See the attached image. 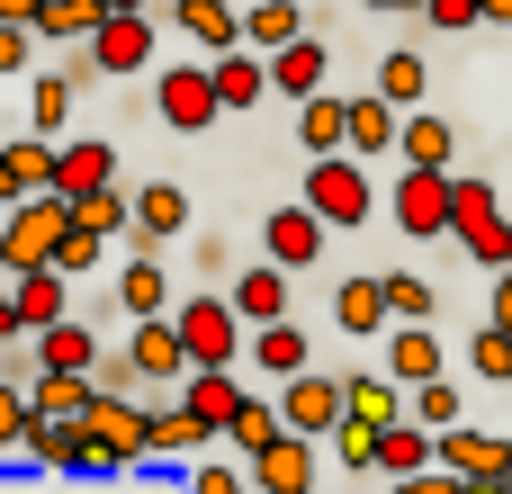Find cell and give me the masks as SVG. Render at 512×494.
Returning <instances> with one entry per match:
<instances>
[{
  "label": "cell",
  "mask_w": 512,
  "mask_h": 494,
  "mask_svg": "<svg viewBox=\"0 0 512 494\" xmlns=\"http://www.w3.org/2000/svg\"><path fill=\"white\" fill-rule=\"evenodd\" d=\"M315 90H333V54H324V36L306 27V36H288L279 54H270V99H315Z\"/></svg>",
  "instance_id": "cell-14"
},
{
  "label": "cell",
  "mask_w": 512,
  "mask_h": 494,
  "mask_svg": "<svg viewBox=\"0 0 512 494\" xmlns=\"http://www.w3.org/2000/svg\"><path fill=\"white\" fill-rule=\"evenodd\" d=\"M27 342H36V369H99V351H108V342H99L81 315L45 324V333H27Z\"/></svg>",
  "instance_id": "cell-31"
},
{
  "label": "cell",
  "mask_w": 512,
  "mask_h": 494,
  "mask_svg": "<svg viewBox=\"0 0 512 494\" xmlns=\"http://www.w3.org/2000/svg\"><path fill=\"white\" fill-rule=\"evenodd\" d=\"M99 261H108V234H99V225H81V216H72V234H63V243H54V270H63V279H90V270H99Z\"/></svg>",
  "instance_id": "cell-42"
},
{
  "label": "cell",
  "mask_w": 512,
  "mask_h": 494,
  "mask_svg": "<svg viewBox=\"0 0 512 494\" xmlns=\"http://www.w3.org/2000/svg\"><path fill=\"white\" fill-rule=\"evenodd\" d=\"M414 423H432V432H450V423H468V387L441 369V378H423L414 387Z\"/></svg>",
  "instance_id": "cell-38"
},
{
  "label": "cell",
  "mask_w": 512,
  "mask_h": 494,
  "mask_svg": "<svg viewBox=\"0 0 512 494\" xmlns=\"http://www.w3.org/2000/svg\"><path fill=\"white\" fill-rule=\"evenodd\" d=\"M486 324H504V333H512V270H495V297H486Z\"/></svg>",
  "instance_id": "cell-53"
},
{
  "label": "cell",
  "mask_w": 512,
  "mask_h": 494,
  "mask_svg": "<svg viewBox=\"0 0 512 494\" xmlns=\"http://www.w3.org/2000/svg\"><path fill=\"white\" fill-rule=\"evenodd\" d=\"M189 494H261V486H252L243 450H207V459H189Z\"/></svg>",
  "instance_id": "cell-35"
},
{
  "label": "cell",
  "mask_w": 512,
  "mask_h": 494,
  "mask_svg": "<svg viewBox=\"0 0 512 494\" xmlns=\"http://www.w3.org/2000/svg\"><path fill=\"white\" fill-rule=\"evenodd\" d=\"M225 270H234V252H225L216 234H198V279H225Z\"/></svg>",
  "instance_id": "cell-51"
},
{
  "label": "cell",
  "mask_w": 512,
  "mask_h": 494,
  "mask_svg": "<svg viewBox=\"0 0 512 494\" xmlns=\"http://www.w3.org/2000/svg\"><path fill=\"white\" fill-rule=\"evenodd\" d=\"M180 297H171V279H162V252H126V270H117V315L135 324V315H171Z\"/></svg>",
  "instance_id": "cell-26"
},
{
  "label": "cell",
  "mask_w": 512,
  "mask_h": 494,
  "mask_svg": "<svg viewBox=\"0 0 512 494\" xmlns=\"http://www.w3.org/2000/svg\"><path fill=\"white\" fill-rule=\"evenodd\" d=\"M18 288V315H27V333H45V324H63L72 315V279L45 261V270H27V279H9Z\"/></svg>",
  "instance_id": "cell-32"
},
{
  "label": "cell",
  "mask_w": 512,
  "mask_h": 494,
  "mask_svg": "<svg viewBox=\"0 0 512 494\" xmlns=\"http://www.w3.org/2000/svg\"><path fill=\"white\" fill-rule=\"evenodd\" d=\"M63 234H72V198H63V189H36V198H18V207H9V225H0V270H9V279L45 270Z\"/></svg>",
  "instance_id": "cell-2"
},
{
  "label": "cell",
  "mask_w": 512,
  "mask_h": 494,
  "mask_svg": "<svg viewBox=\"0 0 512 494\" xmlns=\"http://www.w3.org/2000/svg\"><path fill=\"white\" fill-rule=\"evenodd\" d=\"M36 45H45L36 27H18V18H0V72H27V63H36Z\"/></svg>",
  "instance_id": "cell-49"
},
{
  "label": "cell",
  "mask_w": 512,
  "mask_h": 494,
  "mask_svg": "<svg viewBox=\"0 0 512 494\" xmlns=\"http://www.w3.org/2000/svg\"><path fill=\"white\" fill-rule=\"evenodd\" d=\"M360 9H423V0H360Z\"/></svg>",
  "instance_id": "cell-56"
},
{
  "label": "cell",
  "mask_w": 512,
  "mask_h": 494,
  "mask_svg": "<svg viewBox=\"0 0 512 494\" xmlns=\"http://www.w3.org/2000/svg\"><path fill=\"white\" fill-rule=\"evenodd\" d=\"M207 63H216V99H225V117H243V108L270 99V54H261V45H234V54H207Z\"/></svg>",
  "instance_id": "cell-21"
},
{
  "label": "cell",
  "mask_w": 512,
  "mask_h": 494,
  "mask_svg": "<svg viewBox=\"0 0 512 494\" xmlns=\"http://www.w3.org/2000/svg\"><path fill=\"white\" fill-rule=\"evenodd\" d=\"M288 36H306V9H297V0H252V9H243V45L279 54Z\"/></svg>",
  "instance_id": "cell-34"
},
{
  "label": "cell",
  "mask_w": 512,
  "mask_h": 494,
  "mask_svg": "<svg viewBox=\"0 0 512 494\" xmlns=\"http://www.w3.org/2000/svg\"><path fill=\"white\" fill-rule=\"evenodd\" d=\"M90 387H99V396H126V387H144V378H135V360H126V342H117V351H99Z\"/></svg>",
  "instance_id": "cell-48"
},
{
  "label": "cell",
  "mask_w": 512,
  "mask_h": 494,
  "mask_svg": "<svg viewBox=\"0 0 512 494\" xmlns=\"http://www.w3.org/2000/svg\"><path fill=\"white\" fill-rule=\"evenodd\" d=\"M324 243H333V225H324L306 198L270 207V225H261V252H270V261H288V270H315V261H324Z\"/></svg>",
  "instance_id": "cell-12"
},
{
  "label": "cell",
  "mask_w": 512,
  "mask_h": 494,
  "mask_svg": "<svg viewBox=\"0 0 512 494\" xmlns=\"http://www.w3.org/2000/svg\"><path fill=\"white\" fill-rule=\"evenodd\" d=\"M72 99H81V81H72V72H36V81H27V117H36V135H63Z\"/></svg>",
  "instance_id": "cell-36"
},
{
  "label": "cell",
  "mask_w": 512,
  "mask_h": 494,
  "mask_svg": "<svg viewBox=\"0 0 512 494\" xmlns=\"http://www.w3.org/2000/svg\"><path fill=\"white\" fill-rule=\"evenodd\" d=\"M144 405H153V459H180V468H189V459L216 450V432L189 414V396H144Z\"/></svg>",
  "instance_id": "cell-18"
},
{
  "label": "cell",
  "mask_w": 512,
  "mask_h": 494,
  "mask_svg": "<svg viewBox=\"0 0 512 494\" xmlns=\"http://www.w3.org/2000/svg\"><path fill=\"white\" fill-rule=\"evenodd\" d=\"M378 90H387L396 108H423V90H432V72H423V54H414V45H396V54L378 63Z\"/></svg>",
  "instance_id": "cell-40"
},
{
  "label": "cell",
  "mask_w": 512,
  "mask_h": 494,
  "mask_svg": "<svg viewBox=\"0 0 512 494\" xmlns=\"http://www.w3.org/2000/svg\"><path fill=\"white\" fill-rule=\"evenodd\" d=\"M162 9V27H180L198 54H234L243 45V9L234 0H153Z\"/></svg>",
  "instance_id": "cell-15"
},
{
  "label": "cell",
  "mask_w": 512,
  "mask_h": 494,
  "mask_svg": "<svg viewBox=\"0 0 512 494\" xmlns=\"http://www.w3.org/2000/svg\"><path fill=\"white\" fill-rule=\"evenodd\" d=\"M126 360H135L144 396H180V378L198 369L189 342H180V315H135V324H126Z\"/></svg>",
  "instance_id": "cell-6"
},
{
  "label": "cell",
  "mask_w": 512,
  "mask_h": 494,
  "mask_svg": "<svg viewBox=\"0 0 512 494\" xmlns=\"http://www.w3.org/2000/svg\"><path fill=\"white\" fill-rule=\"evenodd\" d=\"M288 432V414H279V396H252L243 414H234V432H225V450H243V459H261L270 441Z\"/></svg>",
  "instance_id": "cell-37"
},
{
  "label": "cell",
  "mask_w": 512,
  "mask_h": 494,
  "mask_svg": "<svg viewBox=\"0 0 512 494\" xmlns=\"http://www.w3.org/2000/svg\"><path fill=\"white\" fill-rule=\"evenodd\" d=\"M153 108H162V126H171V135H207V126L225 117V99H216V63L198 54V63L153 72Z\"/></svg>",
  "instance_id": "cell-4"
},
{
  "label": "cell",
  "mask_w": 512,
  "mask_h": 494,
  "mask_svg": "<svg viewBox=\"0 0 512 494\" xmlns=\"http://www.w3.org/2000/svg\"><path fill=\"white\" fill-rule=\"evenodd\" d=\"M387 306H396V324H432L441 315V288L414 279V270H387Z\"/></svg>",
  "instance_id": "cell-43"
},
{
  "label": "cell",
  "mask_w": 512,
  "mask_h": 494,
  "mask_svg": "<svg viewBox=\"0 0 512 494\" xmlns=\"http://www.w3.org/2000/svg\"><path fill=\"white\" fill-rule=\"evenodd\" d=\"M441 468H450V477H512V441L477 432V423H450V432H441Z\"/></svg>",
  "instance_id": "cell-25"
},
{
  "label": "cell",
  "mask_w": 512,
  "mask_h": 494,
  "mask_svg": "<svg viewBox=\"0 0 512 494\" xmlns=\"http://www.w3.org/2000/svg\"><path fill=\"white\" fill-rule=\"evenodd\" d=\"M297 144H306V153H342V144H351V90L297 99Z\"/></svg>",
  "instance_id": "cell-28"
},
{
  "label": "cell",
  "mask_w": 512,
  "mask_h": 494,
  "mask_svg": "<svg viewBox=\"0 0 512 494\" xmlns=\"http://www.w3.org/2000/svg\"><path fill=\"white\" fill-rule=\"evenodd\" d=\"M450 198H459V171H423V162H405V180H396L387 216H396V234L432 243V234H450Z\"/></svg>",
  "instance_id": "cell-8"
},
{
  "label": "cell",
  "mask_w": 512,
  "mask_h": 494,
  "mask_svg": "<svg viewBox=\"0 0 512 494\" xmlns=\"http://www.w3.org/2000/svg\"><path fill=\"white\" fill-rule=\"evenodd\" d=\"M171 315H180V342H189L198 369H225V360H243V342H252V324H243L234 297H180Z\"/></svg>",
  "instance_id": "cell-5"
},
{
  "label": "cell",
  "mask_w": 512,
  "mask_h": 494,
  "mask_svg": "<svg viewBox=\"0 0 512 494\" xmlns=\"http://www.w3.org/2000/svg\"><path fill=\"white\" fill-rule=\"evenodd\" d=\"M288 279H297V270L261 252L252 270H234V288H225V297L243 306V324H279V315H288Z\"/></svg>",
  "instance_id": "cell-24"
},
{
  "label": "cell",
  "mask_w": 512,
  "mask_h": 494,
  "mask_svg": "<svg viewBox=\"0 0 512 494\" xmlns=\"http://www.w3.org/2000/svg\"><path fill=\"white\" fill-rule=\"evenodd\" d=\"M54 189H63V198L117 189V144H108V135H81V144H63V153H54Z\"/></svg>",
  "instance_id": "cell-23"
},
{
  "label": "cell",
  "mask_w": 512,
  "mask_h": 494,
  "mask_svg": "<svg viewBox=\"0 0 512 494\" xmlns=\"http://www.w3.org/2000/svg\"><path fill=\"white\" fill-rule=\"evenodd\" d=\"M378 360H387L405 387H423V378H441V369H450V360H441V333H432V324H387V351H378Z\"/></svg>",
  "instance_id": "cell-30"
},
{
  "label": "cell",
  "mask_w": 512,
  "mask_h": 494,
  "mask_svg": "<svg viewBox=\"0 0 512 494\" xmlns=\"http://www.w3.org/2000/svg\"><path fill=\"white\" fill-rule=\"evenodd\" d=\"M414 414V387L378 360V369H351V423H369V432H387V423H405Z\"/></svg>",
  "instance_id": "cell-17"
},
{
  "label": "cell",
  "mask_w": 512,
  "mask_h": 494,
  "mask_svg": "<svg viewBox=\"0 0 512 494\" xmlns=\"http://www.w3.org/2000/svg\"><path fill=\"white\" fill-rule=\"evenodd\" d=\"M171 234H198V225H189V189H180V180H144V189H135L126 252H162Z\"/></svg>",
  "instance_id": "cell-11"
},
{
  "label": "cell",
  "mask_w": 512,
  "mask_h": 494,
  "mask_svg": "<svg viewBox=\"0 0 512 494\" xmlns=\"http://www.w3.org/2000/svg\"><path fill=\"white\" fill-rule=\"evenodd\" d=\"M396 144H405V108H396L378 81H369V90H351V153L369 162V153H396Z\"/></svg>",
  "instance_id": "cell-22"
},
{
  "label": "cell",
  "mask_w": 512,
  "mask_h": 494,
  "mask_svg": "<svg viewBox=\"0 0 512 494\" xmlns=\"http://www.w3.org/2000/svg\"><path fill=\"white\" fill-rule=\"evenodd\" d=\"M279 414H288V432L333 441V423L351 414V369H342V378H333V369H297V378L279 387Z\"/></svg>",
  "instance_id": "cell-9"
},
{
  "label": "cell",
  "mask_w": 512,
  "mask_h": 494,
  "mask_svg": "<svg viewBox=\"0 0 512 494\" xmlns=\"http://www.w3.org/2000/svg\"><path fill=\"white\" fill-rule=\"evenodd\" d=\"M90 432H99V450H108V477L153 459V405H144V396H90Z\"/></svg>",
  "instance_id": "cell-10"
},
{
  "label": "cell",
  "mask_w": 512,
  "mask_h": 494,
  "mask_svg": "<svg viewBox=\"0 0 512 494\" xmlns=\"http://www.w3.org/2000/svg\"><path fill=\"white\" fill-rule=\"evenodd\" d=\"M297 198H306L333 234H360V225L378 216V180H369V162H351V153H315Z\"/></svg>",
  "instance_id": "cell-1"
},
{
  "label": "cell",
  "mask_w": 512,
  "mask_h": 494,
  "mask_svg": "<svg viewBox=\"0 0 512 494\" xmlns=\"http://www.w3.org/2000/svg\"><path fill=\"white\" fill-rule=\"evenodd\" d=\"M72 216H81V225H99L108 243H126V225H135V198H126V189H90V198H72Z\"/></svg>",
  "instance_id": "cell-41"
},
{
  "label": "cell",
  "mask_w": 512,
  "mask_h": 494,
  "mask_svg": "<svg viewBox=\"0 0 512 494\" xmlns=\"http://www.w3.org/2000/svg\"><path fill=\"white\" fill-rule=\"evenodd\" d=\"M459 494H512V477H459Z\"/></svg>",
  "instance_id": "cell-54"
},
{
  "label": "cell",
  "mask_w": 512,
  "mask_h": 494,
  "mask_svg": "<svg viewBox=\"0 0 512 494\" xmlns=\"http://www.w3.org/2000/svg\"><path fill=\"white\" fill-rule=\"evenodd\" d=\"M450 153H459V135H450L432 108H405V144H396V162H423V171H459Z\"/></svg>",
  "instance_id": "cell-33"
},
{
  "label": "cell",
  "mask_w": 512,
  "mask_h": 494,
  "mask_svg": "<svg viewBox=\"0 0 512 494\" xmlns=\"http://www.w3.org/2000/svg\"><path fill=\"white\" fill-rule=\"evenodd\" d=\"M450 243L477 261V270H512V216L495 207V189L477 171H459V198H450Z\"/></svg>",
  "instance_id": "cell-3"
},
{
  "label": "cell",
  "mask_w": 512,
  "mask_h": 494,
  "mask_svg": "<svg viewBox=\"0 0 512 494\" xmlns=\"http://www.w3.org/2000/svg\"><path fill=\"white\" fill-rule=\"evenodd\" d=\"M27 342V315H18V288H0V351Z\"/></svg>",
  "instance_id": "cell-52"
},
{
  "label": "cell",
  "mask_w": 512,
  "mask_h": 494,
  "mask_svg": "<svg viewBox=\"0 0 512 494\" xmlns=\"http://www.w3.org/2000/svg\"><path fill=\"white\" fill-rule=\"evenodd\" d=\"M333 324H342V333H387V324H396V306H387V279H378V270L342 279V288H333Z\"/></svg>",
  "instance_id": "cell-29"
},
{
  "label": "cell",
  "mask_w": 512,
  "mask_h": 494,
  "mask_svg": "<svg viewBox=\"0 0 512 494\" xmlns=\"http://www.w3.org/2000/svg\"><path fill=\"white\" fill-rule=\"evenodd\" d=\"M387 494H459L450 468H423V477H387Z\"/></svg>",
  "instance_id": "cell-50"
},
{
  "label": "cell",
  "mask_w": 512,
  "mask_h": 494,
  "mask_svg": "<svg viewBox=\"0 0 512 494\" xmlns=\"http://www.w3.org/2000/svg\"><path fill=\"white\" fill-rule=\"evenodd\" d=\"M243 369L252 378H270V387H288L297 369H315V342L279 315V324H252V342H243Z\"/></svg>",
  "instance_id": "cell-16"
},
{
  "label": "cell",
  "mask_w": 512,
  "mask_h": 494,
  "mask_svg": "<svg viewBox=\"0 0 512 494\" xmlns=\"http://www.w3.org/2000/svg\"><path fill=\"white\" fill-rule=\"evenodd\" d=\"M54 135H18V144H0V207H18V198H36V189H54Z\"/></svg>",
  "instance_id": "cell-19"
},
{
  "label": "cell",
  "mask_w": 512,
  "mask_h": 494,
  "mask_svg": "<svg viewBox=\"0 0 512 494\" xmlns=\"http://www.w3.org/2000/svg\"><path fill=\"white\" fill-rule=\"evenodd\" d=\"M252 486L261 494H315V441H306V432H279V441L252 459Z\"/></svg>",
  "instance_id": "cell-20"
},
{
  "label": "cell",
  "mask_w": 512,
  "mask_h": 494,
  "mask_svg": "<svg viewBox=\"0 0 512 494\" xmlns=\"http://www.w3.org/2000/svg\"><path fill=\"white\" fill-rule=\"evenodd\" d=\"M27 432H36V396L18 378H0V450H27Z\"/></svg>",
  "instance_id": "cell-46"
},
{
  "label": "cell",
  "mask_w": 512,
  "mask_h": 494,
  "mask_svg": "<svg viewBox=\"0 0 512 494\" xmlns=\"http://www.w3.org/2000/svg\"><path fill=\"white\" fill-rule=\"evenodd\" d=\"M99 9H153V0H99Z\"/></svg>",
  "instance_id": "cell-57"
},
{
  "label": "cell",
  "mask_w": 512,
  "mask_h": 494,
  "mask_svg": "<svg viewBox=\"0 0 512 494\" xmlns=\"http://www.w3.org/2000/svg\"><path fill=\"white\" fill-rule=\"evenodd\" d=\"M180 396H189V414L225 441V432H234V414L252 405V378H243V360H225V369H189V378H180Z\"/></svg>",
  "instance_id": "cell-13"
},
{
  "label": "cell",
  "mask_w": 512,
  "mask_h": 494,
  "mask_svg": "<svg viewBox=\"0 0 512 494\" xmlns=\"http://www.w3.org/2000/svg\"><path fill=\"white\" fill-rule=\"evenodd\" d=\"M423 27H441V36H468V27H486V0H423Z\"/></svg>",
  "instance_id": "cell-47"
},
{
  "label": "cell",
  "mask_w": 512,
  "mask_h": 494,
  "mask_svg": "<svg viewBox=\"0 0 512 494\" xmlns=\"http://www.w3.org/2000/svg\"><path fill=\"white\" fill-rule=\"evenodd\" d=\"M468 369H477L486 387H504V378H512V333H504V324H477V342H468Z\"/></svg>",
  "instance_id": "cell-44"
},
{
  "label": "cell",
  "mask_w": 512,
  "mask_h": 494,
  "mask_svg": "<svg viewBox=\"0 0 512 494\" xmlns=\"http://www.w3.org/2000/svg\"><path fill=\"white\" fill-rule=\"evenodd\" d=\"M153 45H162V9H108V18L90 27V63H99L108 81L144 72V63H153Z\"/></svg>",
  "instance_id": "cell-7"
},
{
  "label": "cell",
  "mask_w": 512,
  "mask_h": 494,
  "mask_svg": "<svg viewBox=\"0 0 512 494\" xmlns=\"http://www.w3.org/2000/svg\"><path fill=\"white\" fill-rule=\"evenodd\" d=\"M423 468H441V432L432 423H387L378 432V477H423Z\"/></svg>",
  "instance_id": "cell-27"
},
{
  "label": "cell",
  "mask_w": 512,
  "mask_h": 494,
  "mask_svg": "<svg viewBox=\"0 0 512 494\" xmlns=\"http://www.w3.org/2000/svg\"><path fill=\"white\" fill-rule=\"evenodd\" d=\"M99 18H108L99 0H45L36 36H45V45H90V27H99Z\"/></svg>",
  "instance_id": "cell-39"
},
{
  "label": "cell",
  "mask_w": 512,
  "mask_h": 494,
  "mask_svg": "<svg viewBox=\"0 0 512 494\" xmlns=\"http://www.w3.org/2000/svg\"><path fill=\"white\" fill-rule=\"evenodd\" d=\"M486 27H512V0H486Z\"/></svg>",
  "instance_id": "cell-55"
},
{
  "label": "cell",
  "mask_w": 512,
  "mask_h": 494,
  "mask_svg": "<svg viewBox=\"0 0 512 494\" xmlns=\"http://www.w3.org/2000/svg\"><path fill=\"white\" fill-rule=\"evenodd\" d=\"M333 459H342V468H351V477H378V432H369V423H351V414H342V423H333Z\"/></svg>",
  "instance_id": "cell-45"
}]
</instances>
